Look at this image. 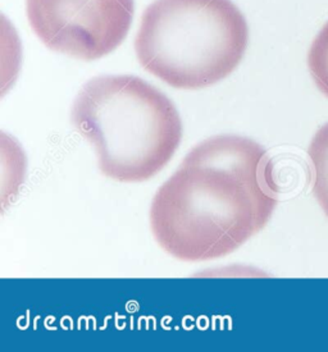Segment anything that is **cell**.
I'll return each mask as SVG.
<instances>
[{
	"instance_id": "cell-6",
	"label": "cell",
	"mask_w": 328,
	"mask_h": 352,
	"mask_svg": "<svg viewBox=\"0 0 328 352\" xmlns=\"http://www.w3.org/2000/svg\"><path fill=\"white\" fill-rule=\"evenodd\" d=\"M308 68L316 86L328 98V22L310 45Z\"/></svg>"
},
{
	"instance_id": "cell-3",
	"label": "cell",
	"mask_w": 328,
	"mask_h": 352,
	"mask_svg": "<svg viewBox=\"0 0 328 352\" xmlns=\"http://www.w3.org/2000/svg\"><path fill=\"white\" fill-rule=\"evenodd\" d=\"M248 43V22L231 0H155L141 17L135 52L163 82L200 90L232 74Z\"/></svg>"
},
{
	"instance_id": "cell-4",
	"label": "cell",
	"mask_w": 328,
	"mask_h": 352,
	"mask_svg": "<svg viewBox=\"0 0 328 352\" xmlns=\"http://www.w3.org/2000/svg\"><path fill=\"white\" fill-rule=\"evenodd\" d=\"M133 0H26L34 32L50 50L91 62L113 53L131 28Z\"/></svg>"
},
{
	"instance_id": "cell-2",
	"label": "cell",
	"mask_w": 328,
	"mask_h": 352,
	"mask_svg": "<svg viewBox=\"0 0 328 352\" xmlns=\"http://www.w3.org/2000/svg\"><path fill=\"white\" fill-rule=\"evenodd\" d=\"M71 120L93 145L100 172L123 184L144 182L160 173L182 140L175 104L130 74L100 76L86 82Z\"/></svg>"
},
{
	"instance_id": "cell-1",
	"label": "cell",
	"mask_w": 328,
	"mask_h": 352,
	"mask_svg": "<svg viewBox=\"0 0 328 352\" xmlns=\"http://www.w3.org/2000/svg\"><path fill=\"white\" fill-rule=\"evenodd\" d=\"M280 187L267 150L254 140L218 135L191 148L153 199L151 232L182 261L223 258L268 224Z\"/></svg>"
},
{
	"instance_id": "cell-5",
	"label": "cell",
	"mask_w": 328,
	"mask_h": 352,
	"mask_svg": "<svg viewBox=\"0 0 328 352\" xmlns=\"http://www.w3.org/2000/svg\"><path fill=\"white\" fill-rule=\"evenodd\" d=\"M308 155L313 170V194L328 217V123L311 140Z\"/></svg>"
}]
</instances>
